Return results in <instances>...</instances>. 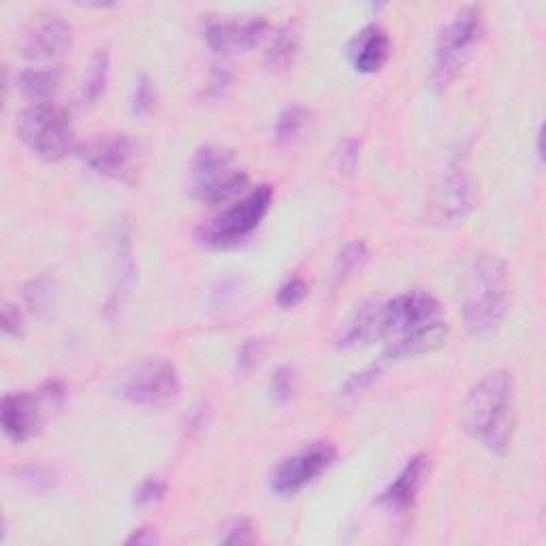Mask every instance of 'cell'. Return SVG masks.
Masks as SVG:
<instances>
[{"label": "cell", "mask_w": 546, "mask_h": 546, "mask_svg": "<svg viewBox=\"0 0 546 546\" xmlns=\"http://www.w3.org/2000/svg\"><path fill=\"white\" fill-rule=\"evenodd\" d=\"M515 384L506 369L480 378L461 406V427L495 455H506L515 431Z\"/></svg>", "instance_id": "1"}, {"label": "cell", "mask_w": 546, "mask_h": 546, "mask_svg": "<svg viewBox=\"0 0 546 546\" xmlns=\"http://www.w3.org/2000/svg\"><path fill=\"white\" fill-rule=\"evenodd\" d=\"M510 308V280L502 259L476 254L465 276L461 303L463 327L476 340H487L504 325Z\"/></svg>", "instance_id": "2"}, {"label": "cell", "mask_w": 546, "mask_h": 546, "mask_svg": "<svg viewBox=\"0 0 546 546\" xmlns=\"http://www.w3.org/2000/svg\"><path fill=\"white\" fill-rule=\"evenodd\" d=\"M192 195L207 205H222L239 197L248 186V175L239 167L237 154L224 146H203L190 165Z\"/></svg>", "instance_id": "3"}, {"label": "cell", "mask_w": 546, "mask_h": 546, "mask_svg": "<svg viewBox=\"0 0 546 546\" xmlns=\"http://www.w3.org/2000/svg\"><path fill=\"white\" fill-rule=\"evenodd\" d=\"M15 126L24 146L50 163H58L75 150L71 116L58 103H30L18 114Z\"/></svg>", "instance_id": "4"}, {"label": "cell", "mask_w": 546, "mask_h": 546, "mask_svg": "<svg viewBox=\"0 0 546 546\" xmlns=\"http://www.w3.org/2000/svg\"><path fill=\"white\" fill-rule=\"evenodd\" d=\"M483 9L472 5L461 9L440 32L436 52H433L429 84L436 90H446L463 69L465 58L483 35Z\"/></svg>", "instance_id": "5"}, {"label": "cell", "mask_w": 546, "mask_h": 546, "mask_svg": "<svg viewBox=\"0 0 546 546\" xmlns=\"http://www.w3.org/2000/svg\"><path fill=\"white\" fill-rule=\"evenodd\" d=\"M182 382L175 365L167 359H143L118 376L116 393L139 408H167L180 397Z\"/></svg>", "instance_id": "6"}, {"label": "cell", "mask_w": 546, "mask_h": 546, "mask_svg": "<svg viewBox=\"0 0 546 546\" xmlns=\"http://www.w3.org/2000/svg\"><path fill=\"white\" fill-rule=\"evenodd\" d=\"M273 203L271 186H256L244 195L237 203L227 207L222 214L207 220L197 231V242L212 248H227L239 242L259 229L265 220L269 207Z\"/></svg>", "instance_id": "7"}, {"label": "cell", "mask_w": 546, "mask_h": 546, "mask_svg": "<svg viewBox=\"0 0 546 546\" xmlns=\"http://www.w3.org/2000/svg\"><path fill=\"white\" fill-rule=\"evenodd\" d=\"M442 318L440 303L425 291H408L380 303V340L395 344Z\"/></svg>", "instance_id": "8"}, {"label": "cell", "mask_w": 546, "mask_h": 546, "mask_svg": "<svg viewBox=\"0 0 546 546\" xmlns=\"http://www.w3.org/2000/svg\"><path fill=\"white\" fill-rule=\"evenodd\" d=\"M75 152L88 169L109 180H131L139 167V146L124 133L96 135Z\"/></svg>", "instance_id": "9"}, {"label": "cell", "mask_w": 546, "mask_h": 546, "mask_svg": "<svg viewBox=\"0 0 546 546\" xmlns=\"http://www.w3.org/2000/svg\"><path fill=\"white\" fill-rule=\"evenodd\" d=\"M478 203V184L470 171L451 167L433 188L427 218L436 227H457L468 218Z\"/></svg>", "instance_id": "10"}, {"label": "cell", "mask_w": 546, "mask_h": 546, "mask_svg": "<svg viewBox=\"0 0 546 546\" xmlns=\"http://www.w3.org/2000/svg\"><path fill=\"white\" fill-rule=\"evenodd\" d=\"M337 457L335 446L331 442H314L305 446L293 457H286L276 472L271 476V489L278 495H295L305 485L314 483V480L327 472Z\"/></svg>", "instance_id": "11"}, {"label": "cell", "mask_w": 546, "mask_h": 546, "mask_svg": "<svg viewBox=\"0 0 546 546\" xmlns=\"http://www.w3.org/2000/svg\"><path fill=\"white\" fill-rule=\"evenodd\" d=\"M267 26L265 18L227 20L218 15H207L203 20V39L216 54H242L250 52L265 37Z\"/></svg>", "instance_id": "12"}, {"label": "cell", "mask_w": 546, "mask_h": 546, "mask_svg": "<svg viewBox=\"0 0 546 546\" xmlns=\"http://www.w3.org/2000/svg\"><path fill=\"white\" fill-rule=\"evenodd\" d=\"M137 280V263H135V246H133V227L126 220L120 222L116 242H114V276L105 299V318L111 325L116 323L124 303L133 293Z\"/></svg>", "instance_id": "13"}, {"label": "cell", "mask_w": 546, "mask_h": 546, "mask_svg": "<svg viewBox=\"0 0 546 546\" xmlns=\"http://www.w3.org/2000/svg\"><path fill=\"white\" fill-rule=\"evenodd\" d=\"M47 414L37 393H7L3 397V410H0V425H3L5 436L22 444L30 440L45 423Z\"/></svg>", "instance_id": "14"}, {"label": "cell", "mask_w": 546, "mask_h": 546, "mask_svg": "<svg viewBox=\"0 0 546 546\" xmlns=\"http://www.w3.org/2000/svg\"><path fill=\"white\" fill-rule=\"evenodd\" d=\"M73 28L60 15H45L24 39V56L30 60H54L71 50Z\"/></svg>", "instance_id": "15"}, {"label": "cell", "mask_w": 546, "mask_h": 546, "mask_svg": "<svg viewBox=\"0 0 546 546\" xmlns=\"http://www.w3.org/2000/svg\"><path fill=\"white\" fill-rule=\"evenodd\" d=\"M427 470H429V461L425 455L412 457L393 483L382 491V495L378 497V504L387 506L393 512L410 510L416 502V495H419V491L425 485Z\"/></svg>", "instance_id": "16"}, {"label": "cell", "mask_w": 546, "mask_h": 546, "mask_svg": "<svg viewBox=\"0 0 546 546\" xmlns=\"http://www.w3.org/2000/svg\"><path fill=\"white\" fill-rule=\"evenodd\" d=\"M348 56L357 73H378L391 58V39L387 30H382L380 26H365L352 39Z\"/></svg>", "instance_id": "17"}, {"label": "cell", "mask_w": 546, "mask_h": 546, "mask_svg": "<svg viewBox=\"0 0 546 546\" xmlns=\"http://www.w3.org/2000/svg\"><path fill=\"white\" fill-rule=\"evenodd\" d=\"M380 303L378 301H367L348 316L346 323L340 327L335 335V346L337 348H359L367 346L376 340H380Z\"/></svg>", "instance_id": "18"}, {"label": "cell", "mask_w": 546, "mask_h": 546, "mask_svg": "<svg viewBox=\"0 0 546 546\" xmlns=\"http://www.w3.org/2000/svg\"><path fill=\"white\" fill-rule=\"evenodd\" d=\"M448 340V325L446 320L440 318L436 323H431L429 327L416 331L404 340H399L395 344H389L387 350H384L382 359L384 361H393V359H408L416 355H425V352H433L446 344Z\"/></svg>", "instance_id": "19"}, {"label": "cell", "mask_w": 546, "mask_h": 546, "mask_svg": "<svg viewBox=\"0 0 546 546\" xmlns=\"http://www.w3.org/2000/svg\"><path fill=\"white\" fill-rule=\"evenodd\" d=\"M62 71L58 67H41V69H26L18 77L20 92L32 103L50 101L54 92L60 88Z\"/></svg>", "instance_id": "20"}, {"label": "cell", "mask_w": 546, "mask_h": 546, "mask_svg": "<svg viewBox=\"0 0 546 546\" xmlns=\"http://www.w3.org/2000/svg\"><path fill=\"white\" fill-rule=\"evenodd\" d=\"M109 67H111V58L107 50H99L90 58L82 88H79V105L92 107L101 101V96L105 94V88L109 82Z\"/></svg>", "instance_id": "21"}, {"label": "cell", "mask_w": 546, "mask_h": 546, "mask_svg": "<svg viewBox=\"0 0 546 546\" xmlns=\"http://www.w3.org/2000/svg\"><path fill=\"white\" fill-rule=\"evenodd\" d=\"M299 54V32L295 26L280 28L271 39L269 50L265 54V62L271 71H284L291 67Z\"/></svg>", "instance_id": "22"}, {"label": "cell", "mask_w": 546, "mask_h": 546, "mask_svg": "<svg viewBox=\"0 0 546 546\" xmlns=\"http://www.w3.org/2000/svg\"><path fill=\"white\" fill-rule=\"evenodd\" d=\"M312 111L303 105H291L286 107L278 122H276V143L278 146H288V143L297 141L305 128L312 124Z\"/></svg>", "instance_id": "23"}, {"label": "cell", "mask_w": 546, "mask_h": 546, "mask_svg": "<svg viewBox=\"0 0 546 546\" xmlns=\"http://www.w3.org/2000/svg\"><path fill=\"white\" fill-rule=\"evenodd\" d=\"M367 259H369V250H367L365 242H361V239H352V242H348L340 250V254L335 256L333 271H331L333 284H342L350 276H355L357 271L363 269Z\"/></svg>", "instance_id": "24"}, {"label": "cell", "mask_w": 546, "mask_h": 546, "mask_svg": "<svg viewBox=\"0 0 546 546\" xmlns=\"http://www.w3.org/2000/svg\"><path fill=\"white\" fill-rule=\"evenodd\" d=\"M165 495H167L165 480L158 478V476H150L137 487L135 497H133V504L139 510H150V508H156L160 502H163Z\"/></svg>", "instance_id": "25"}, {"label": "cell", "mask_w": 546, "mask_h": 546, "mask_svg": "<svg viewBox=\"0 0 546 546\" xmlns=\"http://www.w3.org/2000/svg\"><path fill=\"white\" fill-rule=\"evenodd\" d=\"M295 389H297V376H295L293 367L282 365L271 374L269 393H271L273 401H278V404H286V401L295 395Z\"/></svg>", "instance_id": "26"}, {"label": "cell", "mask_w": 546, "mask_h": 546, "mask_svg": "<svg viewBox=\"0 0 546 546\" xmlns=\"http://www.w3.org/2000/svg\"><path fill=\"white\" fill-rule=\"evenodd\" d=\"M308 293H310L308 282H305L303 278H291L278 288L276 303L280 305L282 310H291V308H295V305H299L305 297H308Z\"/></svg>", "instance_id": "27"}, {"label": "cell", "mask_w": 546, "mask_h": 546, "mask_svg": "<svg viewBox=\"0 0 546 546\" xmlns=\"http://www.w3.org/2000/svg\"><path fill=\"white\" fill-rule=\"evenodd\" d=\"M154 103H156V94H154V86L150 82V77L139 75L137 82H135V88H133V101H131L133 114L148 116L150 111L154 109Z\"/></svg>", "instance_id": "28"}, {"label": "cell", "mask_w": 546, "mask_h": 546, "mask_svg": "<svg viewBox=\"0 0 546 546\" xmlns=\"http://www.w3.org/2000/svg\"><path fill=\"white\" fill-rule=\"evenodd\" d=\"M37 397L43 404L47 414H54L62 408L64 399H67V387L60 380H47L37 389Z\"/></svg>", "instance_id": "29"}, {"label": "cell", "mask_w": 546, "mask_h": 546, "mask_svg": "<svg viewBox=\"0 0 546 546\" xmlns=\"http://www.w3.org/2000/svg\"><path fill=\"white\" fill-rule=\"evenodd\" d=\"M359 141L355 137H346L335 152V163L340 173H352L359 165Z\"/></svg>", "instance_id": "30"}, {"label": "cell", "mask_w": 546, "mask_h": 546, "mask_svg": "<svg viewBox=\"0 0 546 546\" xmlns=\"http://www.w3.org/2000/svg\"><path fill=\"white\" fill-rule=\"evenodd\" d=\"M380 376V365H372V367H367L363 369V372L359 374H352L346 382H344V387L340 389V395L342 397H348V395H357V393H363L369 384H374L376 378Z\"/></svg>", "instance_id": "31"}, {"label": "cell", "mask_w": 546, "mask_h": 546, "mask_svg": "<svg viewBox=\"0 0 546 546\" xmlns=\"http://www.w3.org/2000/svg\"><path fill=\"white\" fill-rule=\"evenodd\" d=\"M22 480L35 491H47L54 487V474L43 465H28L26 470H22Z\"/></svg>", "instance_id": "32"}, {"label": "cell", "mask_w": 546, "mask_h": 546, "mask_svg": "<svg viewBox=\"0 0 546 546\" xmlns=\"http://www.w3.org/2000/svg\"><path fill=\"white\" fill-rule=\"evenodd\" d=\"M263 352H265V344L261 340H246L244 346L239 348L237 367L242 369V372H250V369L259 365V361L263 359Z\"/></svg>", "instance_id": "33"}, {"label": "cell", "mask_w": 546, "mask_h": 546, "mask_svg": "<svg viewBox=\"0 0 546 546\" xmlns=\"http://www.w3.org/2000/svg\"><path fill=\"white\" fill-rule=\"evenodd\" d=\"M222 544H250L254 542V527L248 519H237L227 527V534L220 538Z\"/></svg>", "instance_id": "34"}, {"label": "cell", "mask_w": 546, "mask_h": 546, "mask_svg": "<svg viewBox=\"0 0 546 546\" xmlns=\"http://www.w3.org/2000/svg\"><path fill=\"white\" fill-rule=\"evenodd\" d=\"M3 331L11 337H22L24 335V314L13 303H5L3 308Z\"/></svg>", "instance_id": "35"}, {"label": "cell", "mask_w": 546, "mask_h": 546, "mask_svg": "<svg viewBox=\"0 0 546 546\" xmlns=\"http://www.w3.org/2000/svg\"><path fill=\"white\" fill-rule=\"evenodd\" d=\"M24 297L30 308L39 312L45 308L47 301H50V284H47L45 280L30 282V286L24 291Z\"/></svg>", "instance_id": "36"}, {"label": "cell", "mask_w": 546, "mask_h": 546, "mask_svg": "<svg viewBox=\"0 0 546 546\" xmlns=\"http://www.w3.org/2000/svg\"><path fill=\"white\" fill-rule=\"evenodd\" d=\"M231 82H233V75L227 69H216L212 75L210 88H207V96H210V99H220V96H224V92H227V88L231 86Z\"/></svg>", "instance_id": "37"}, {"label": "cell", "mask_w": 546, "mask_h": 546, "mask_svg": "<svg viewBox=\"0 0 546 546\" xmlns=\"http://www.w3.org/2000/svg\"><path fill=\"white\" fill-rule=\"evenodd\" d=\"M207 419H210V410H207L205 404H199L192 408L186 416V429L188 433H197V431H203L205 425H207Z\"/></svg>", "instance_id": "38"}, {"label": "cell", "mask_w": 546, "mask_h": 546, "mask_svg": "<svg viewBox=\"0 0 546 546\" xmlns=\"http://www.w3.org/2000/svg\"><path fill=\"white\" fill-rule=\"evenodd\" d=\"M158 542H160V536L154 527H139L126 538V544H137V546H154Z\"/></svg>", "instance_id": "39"}]
</instances>
